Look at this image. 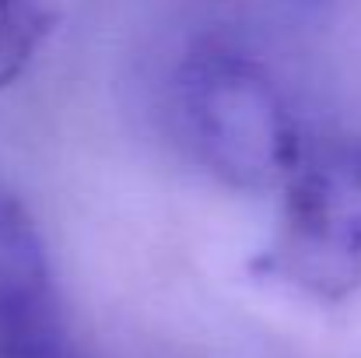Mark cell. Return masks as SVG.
<instances>
[{
    "label": "cell",
    "mask_w": 361,
    "mask_h": 358,
    "mask_svg": "<svg viewBox=\"0 0 361 358\" xmlns=\"http://www.w3.org/2000/svg\"><path fill=\"white\" fill-rule=\"evenodd\" d=\"M53 28L46 0H0V92L11 88Z\"/></svg>",
    "instance_id": "cell-4"
},
{
    "label": "cell",
    "mask_w": 361,
    "mask_h": 358,
    "mask_svg": "<svg viewBox=\"0 0 361 358\" xmlns=\"http://www.w3.org/2000/svg\"><path fill=\"white\" fill-rule=\"evenodd\" d=\"M284 190L281 229L259 270L337 302L361 285V137L302 144Z\"/></svg>",
    "instance_id": "cell-2"
},
{
    "label": "cell",
    "mask_w": 361,
    "mask_h": 358,
    "mask_svg": "<svg viewBox=\"0 0 361 358\" xmlns=\"http://www.w3.org/2000/svg\"><path fill=\"white\" fill-rule=\"evenodd\" d=\"M176 117L200 165L235 190L288 179L302 133L270 71L225 42L193 46L172 81Z\"/></svg>",
    "instance_id": "cell-1"
},
{
    "label": "cell",
    "mask_w": 361,
    "mask_h": 358,
    "mask_svg": "<svg viewBox=\"0 0 361 358\" xmlns=\"http://www.w3.org/2000/svg\"><path fill=\"white\" fill-rule=\"evenodd\" d=\"M0 358H88L67 334L60 309L0 338Z\"/></svg>",
    "instance_id": "cell-5"
},
{
    "label": "cell",
    "mask_w": 361,
    "mask_h": 358,
    "mask_svg": "<svg viewBox=\"0 0 361 358\" xmlns=\"http://www.w3.org/2000/svg\"><path fill=\"white\" fill-rule=\"evenodd\" d=\"M56 309L42 232L28 208L0 186V338Z\"/></svg>",
    "instance_id": "cell-3"
}]
</instances>
